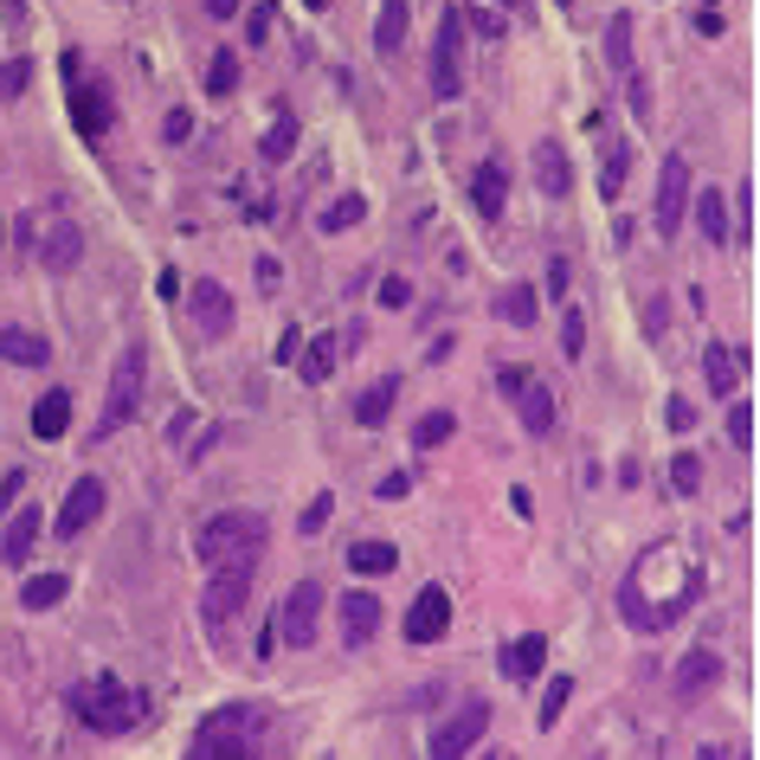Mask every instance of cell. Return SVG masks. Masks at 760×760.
<instances>
[{
    "label": "cell",
    "instance_id": "obj_1",
    "mask_svg": "<svg viewBox=\"0 0 760 760\" xmlns=\"http://www.w3.org/2000/svg\"><path fill=\"white\" fill-rule=\"evenodd\" d=\"M696 600H703V561L689 555L684 541L645 548V555L632 561V573H625V587H619V612H625L632 632H664V625H677Z\"/></svg>",
    "mask_w": 760,
    "mask_h": 760
},
{
    "label": "cell",
    "instance_id": "obj_2",
    "mask_svg": "<svg viewBox=\"0 0 760 760\" xmlns=\"http://www.w3.org/2000/svg\"><path fill=\"white\" fill-rule=\"evenodd\" d=\"M265 728H271V709H265V703H226V709H213V716H207V722L188 735V754H193V760L258 754V748H265Z\"/></svg>",
    "mask_w": 760,
    "mask_h": 760
},
{
    "label": "cell",
    "instance_id": "obj_3",
    "mask_svg": "<svg viewBox=\"0 0 760 760\" xmlns=\"http://www.w3.org/2000/svg\"><path fill=\"white\" fill-rule=\"evenodd\" d=\"M265 516H252V509H226V516H213L207 529L193 535V555H200V568H258L265 561Z\"/></svg>",
    "mask_w": 760,
    "mask_h": 760
},
{
    "label": "cell",
    "instance_id": "obj_4",
    "mask_svg": "<svg viewBox=\"0 0 760 760\" xmlns=\"http://www.w3.org/2000/svg\"><path fill=\"white\" fill-rule=\"evenodd\" d=\"M72 709H77V722L97 728V735H129V728H142V716H149V703L123 684L116 671L84 677V684L72 689Z\"/></svg>",
    "mask_w": 760,
    "mask_h": 760
},
{
    "label": "cell",
    "instance_id": "obj_5",
    "mask_svg": "<svg viewBox=\"0 0 760 760\" xmlns=\"http://www.w3.org/2000/svg\"><path fill=\"white\" fill-rule=\"evenodd\" d=\"M136 400H142V348H123L116 355V374H110V393H104V413H97V439H116L129 419H136Z\"/></svg>",
    "mask_w": 760,
    "mask_h": 760
},
{
    "label": "cell",
    "instance_id": "obj_6",
    "mask_svg": "<svg viewBox=\"0 0 760 760\" xmlns=\"http://www.w3.org/2000/svg\"><path fill=\"white\" fill-rule=\"evenodd\" d=\"M432 91H439V104H452L457 91H464V13L445 7V20H439V45H432Z\"/></svg>",
    "mask_w": 760,
    "mask_h": 760
},
{
    "label": "cell",
    "instance_id": "obj_7",
    "mask_svg": "<svg viewBox=\"0 0 760 760\" xmlns=\"http://www.w3.org/2000/svg\"><path fill=\"white\" fill-rule=\"evenodd\" d=\"M316 619H323V580H297L284 593V606H277V638L291 651L316 645Z\"/></svg>",
    "mask_w": 760,
    "mask_h": 760
},
{
    "label": "cell",
    "instance_id": "obj_8",
    "mask_svg": "<svg viewBox=\"0 0 760 760\" xmlns=\"http://www.w3.org/2000/svg\"><path fill=\"white\" fill-rule=\"evenodd\" d=\"M496 387L516 400V413H522V425H529L535 439H548V425H555V393H548L535 374H522V368H503V374H496Z\"/></svg>",
    "mask_w": 760,
    "mask_h": 760
},
{
    "label": "cell",
    "instance_id": "obj_9",
    "mask_svg": "<svg viewBox=\"0 0 760 760\" xmlns=\"http://www.w3.org/2000/svg\"><path fill=\"white\" fill-rule=\"evenodd\" d=\"M689 213V161L684 155H664V168H657V207H651V220H657V232L671 239V232L684 226Z\"/></svg>",
    "mask_w": 760,
    "mask_h": 760
},
{
    "label": "cell",
    "instance_id": "obj_10",
    "mask_svg": "<svg viewBox=\"0 0 760 760\" xmlns=\"http://www.w3.org/2000/svg\"><path fill=\"white\" fill-rule=\"evenodd\" d=\"M484 728H490V703H464L452 722H439V728H432V741H425V748H432L439 760L471 754V748L484 741Z\"/></svg>",
    "mask_w": 760,
    "mask_h": 760
},
{
    "label": "cell",
    "instance_id": "obj_11",
    "mask_svg": "<svg viewBox=\"0 0 760 760\" xmlns=\"http://www.w3.org/2000/svg\"><path fill=\"white\" fill-rule=\"evenodd\" d=\"M252 573L258 568H220L213 573V587L200 593V619H207V625H226L232 612L252 600Z\"/></svg>",
    "mask_w": 760,
    "mask_h": 760
},
{
    "label": "cell",
    "instance_id": "obj_12",
    "mask_svg": "<svg viewBox=\"0 0 760 760\" xmlns=\"http://www.w3.org/2000/svg\"><path fill=\"white\" fill-rule=\"evenodd\" d=\"M445 625H452V593H445V587H419L413 612H407V638H413V645H439Z\"/></svg>",
    "mask_w": 760,
    "mask_h": 760
},
{
    "label": "cell",
    "instance_id": "obj_13",
    "mask_svg": "<svg viewBox=\"0 0 760 760\" xmlns=\"http://www.w3.org/2000/svg\"><path fill=\"white\" fill-rule=\"evenodd\" d=\"M188 309L200 323V336H226L232 329V297H226V284H213V277H200L188 291Z\"/></svg>",
    "mask_w": 760,
    "mask_h": 760
},
{
    "label": "cell",
    "instance_id": "obj_14",
    "mask_svg": "<svg viewBox=\"0 0 760 760\" xmlns=\"http://www.w3.org/2000/svg\"><path fill=\"white\" fill-rule=\"evenodd\" d=\"M97 516H104V477H77L65 509H59V535H84Z\"/></svg>",
    "mask_w": 760,
    "mask_h": 760
},
{
    "label": "cell",
    "instance_id": "obj_15",
    "mask_svg": "<svg viewBox=\"0 0 760 760\" xmlns=\"http://www.w3.org/2000/svg\"><path fill=\"white\" fill-rule=\"evenodd\" d=\"M541 664H548V638H541V632H529V638H509V645H503V657H496V671H503L509 684H529V677H541Z\"/></svg>",
    "mask_w": 760,
    "mask_h": 760
},
{
    "label": "cell",
    "instance_id": "obj_16",
    "mask_svg": "<svg viewBox=\"0 0 760 760\" xmlns=\"http://www.w3.org/2000/svg\"><path fill=\"white\" fill-rule=\"evenodd\" d=\"M716 684H722V657H716L709 645H696L684 664H677V696H684V703H696V696H709Z\"/></svg>",
    "mask_w": 760,
    "mask_h": 760
},
{
    "label": "cell",
    "instance_id": "obj_17",
    "mask_svg": "<svg viewBox=\"0 0 760 760\" xmlns=\"http://www.w3.org/2000/svg\"><path fill=\"white\" fill-rule=\"evenodd\" d=\"M72 116H77V129H84V136L97 142V136H104V129L116 123L110 91H104V84H77V91H72Z\"/></svg>",
    "mask_w": 760,
    "mask_h": 760
},
{
    "label": "cell",
    "instance_id": "obj_18",
    "mask_svg": "<svg viewBox=\"0 0 760 760\" xmlns=\"http://www.w3.org/2000/svg\"><path fill=\"white\" fill-rule=\"evenodd\" d=\"M380 632V600L374 593H342V638L348 645H368Z\"/></svg>",
    "mask_w": 760,
    "mask_h": 760
},
{
    "label": "cell",
    "instance_id": "obj_19",
    "mask_svg": "<svg viewBox=\"0 0 760 760\" xmlns=\"http://www.w3.org/2000/svg\"><path fill=\"white\" fill-rule=\"evenodd\" d=\"M503 200H509V175H503L496 161H484V168L471 175V207H477L484 220H503Z\"/></svg>",
    "mask_w": 760,
    "mask_h": 760
},
{
    "label": "cell",
    "instance_id": "obj_20",
    "mask_svg": "<svg viewBox=\"0 0 760 760\" xmlns=\"http://www.w3.org/2000/svg\"><path fill=\"white\" fill-rule=\"evenodd\" d=\"M703 374H709V393L735 400V387H741V355H735L728 342H709L703 348Z\"/></svg>",
    "mask_w": 760,
    "mask_h": 760
},
{
    "label": "cell",
    "instance_id": "obj_21",
    "mask_svg": "<svg viewBox=\"0 0 760 760\" xmlns=\"http://www.w3.org/2000/svg\"><path fill=\"white\" fill-rule=\"evenodd\" d=\"M0 361H13V368H45V361H52V342L33 336V329H0Z\"/></svg>",
    "mask_w": 760,
    "mask_h": 760
},
{
    "label": "cell",
    "instance_id": "obj_22",
    "mask_svg": "<svg viewBox=\"0 0 760 760\" xmlns=\"http://www.w3.org/2000/svg\"><path fill=\"white\" fill-rule=\"evenodd\" d=\"M39 258H45V271H72L77 258H84V232H77L72 220H59V226L45 232V245H39Z\"/></svg>",
    "mask_w": 760,
    "mask_h": 760
},
{
    "label": "cell",
    "instance_id": "obj_23",
    "mask_svg": "<svg viewBox=\"0 0 760 760\" xmlns=\"http://www.w3.org/2000/svg\"><path fill=\"white\" fill-rule=\"evenodd\" d=\"M393 400H400V380L387 374V380H374L361 400H355V425H368V432H380L387 419H393Z\"/></svg>",
    "mask_w": 760,
    "mask_h": 760
},
{
    "label": "cell",
    "instance_id": "obj_24",
    "mask_svg": "<svg viewBox=\"0 0 760 760\" xmlns=\"http://www.w3.org/2000/svg\"><path fill=\"white\" fill-rule=\"evenodd\" d=\"M535 188H541V193H555V200H561V193L573 188L568 155L555 149V142H535Z\"/></svg>",
    "mask_w": 760,
    "mask_h": 760
},
{
    "label": "cell",
    "instance_id": "obj_25",
    "mask_svg": "<svg viewBox=\"0 0 760 760\" xmlns=\"http://www.w3.org/2000/svg\"><path fill=\"white\" fill-rule=\"evenodd\" d=\"M33 541H39V503H27V509H13V522L0 535V555H7V561H27Z\"/></svg>",
    "mask_w": 760,
    "mask_h": 760
},
{
    "label": "cell",
    "instance_id": "obj_26",
    "mask_svg": "<svg viewBox=\"0 0 760 760\" xmlns=\"http://www.w3.org/2000/svg\"><path fill=\"white\" fill-rule=\"evenodd\" d=\"M65 425H72V393H59V387H52V393L33 407V432H39V439H65Z\"/></svg>",
    "mask_w": 760,
    "mask_h": 760
},
{
    "label": "cell",
    "instance_id": "obj_27",
    "mask_svg": "<svg viewBox=\"0 0 760 760\" xmlns=\"http://www.w3.org/2000/svg\"><path fill=\"white\" fill-rule=\"evenodd\" d=\"M400 39H407V0H380L374 52H380V59H393V52H400Z\"/></svg>",
    "mask_w": 760,
    "mask_h": 760
},
{
    "label": "cell",
    "instance_id": "obj_28",
    "mask_svg": "<svg viewBox=\"0 0 760 760\" xmlns=\"http://www.w3.org/2000/svg\"><path fill=\"white\" fill-rule=\"evenodd\" d=\"M496 316H503L509 329H535V316H541V309H535V284H509V291L496 297Z\"/></svg>",
    "mask_w": 760,
    "mask_h": 760
},
{
    "label": "cell",
    "instance_id": "obj_29",
    "mask_svg": "<svg viewBox=\"0 0 760 760\" xmlns=\"http://www.w3.org/2000/svg\"><path fill=\"white\" fill-rule=\"evenodd\" d=\"M336 355H342V336H336V329H329V336H316V342L297 355L304 380H329V374H336Z\"/></svg>",
    "mask_w": 760,
    "mask_h": 760
},
{
    "label": "cell",
    "instance_id": "obj_30",
    "mask_svg": "<svg viewBox=\"0 0 760 760\" xmlns=\"http://www.w3.org/2000/svg\"><path fill=\"white\" fill-rule=\"evenodd\" d=\"M65 593H72V580H65V573H33V580L20 587V606H27V612H45V606H59Z\"/></svg>",
    "mask_w": 760,
    "mask_h": 760
},
{
    "label": "cell",
    "instance_id": "obj_31",
    "mask_svg": "<svg viewBox=\"0 0 760 760\" xmlns=\"http://www.w3.org/2000/svg\"><path fill=\"white\" fill-rule=\"evenodd\" d=\"M348 568L374 580V573H393V568H400V555H393V541H355V548H348Z\"/></svg>",
    "mask_w": 760,
    "mask_h": 760
},
{
    "label": "cell",
    "instance_id": "obj_32",
    "mask_svg": "<svg viewBox=\"0 0 760 760\" xmlns=\"http://www.w3.org/2000/svg\"><path fill=\"white\" fill-rule=\"evenodd\" d=\"M696 207V220H703V239L709 245H728V200L716 188H703V200H689Z\"/></svg>",
    "mask_w": 760,
    "mask_h": 760
},
{
    "label": "cell",
    "instance_id": "obj_33",
    "mask_svg": "<svg viewBox=\"0 0 760 760\" xmlns=\"http://www.w3.org/2000/svg\"><path fill=\"white\" fill-rule=\"evenodd\" d=\"M625 175H632V142H606V168H600V193L619 200L625 193Z\"/></svg>",
    "mask_w": 760,
    "mask_h": 760
},
{
    "label": "cell",
    "instance_id": "obj_34",
    "mask_svg": "<svg viewBox=\"0 0 760 760\" xmlns=\"http://www.w3.org/2000/svg\"><path fill=\"white\" fill-rule=\"evenodd\" d=\"M291 149H297V116H277L265 129V142H258V155L265 161H291Z\"/></svg>",
    "mask_w": 760,
    "mask_h": 760
},
{
    "label": "cell",
    "instance_id": "obj_35",
    "mask_svg": "<svg viewBox=\"0 0 760 760\" xmlns=\"http://www.w3.org/2000/svg\"><path fill=\"white\" fill-rule=\"evenodd\" d=\"M606 59L619 65V72H632V13H612V27H606Z\"/></svg>",
    "mask_w": 760,
    "mask_h": 760
},
{
    "label": "cell",
    "instance_id": "obj_36",
    "mask_svg": "<svg viewBox=\"0 0 760 760\" xmlns=\"http://www.w3.org/2000/svg\"><path fill=\"white\" fill-rule=\"evenodd\" d=\"M452 432H457V419L445 413V407H439V413H425V419L413 425V445H419V452H432V445H445Z\"/></svg>",
    "mask_w": 760,
    "mask_h": 760
},
{
    "label": "cell",
    "instance_id": "obj_37",
    "mask_svg": "<svg viewBox=\"0 0 760 760\" xmlns=\"http://www.w3.org/2000/svg\"><path fill=\"white\" fill-rule=\"evenodd\" d=\"M361 213H368V200H361V193H342V200H336L316 226H323V232H348V226H361Z\"/></svg>",
    "mask_w": 760,
    "mask_h": 760
},
{
    "label": "cell",
    "instance_id": "obj_38",
    "mask_svg": "<svg viewBox=\"0 0 760 760\" xmlns=\"http://www.w3.org/2000/svg\"><path fill=\"white\" fill-rule=\"evenodd\" d=\"M232 84H239V52H213V59H207V91H213V97H232Z\"/></svg>",
    "mask_w": 760,
    "mask_h": 760
},
{
    "label": "cell",
    "instance_id": "obj_39",
    "mask_svg": "<svg viewBox=\"0 0 760 760\" xmlns=\"http://www.w3.org/2000/svg\"><path fill=\"white\" fill-rule=\"evenodd\" d=\"M671 484H677V496H696V490H703V457L677 452V457H671Z\"/></svg>",
    "mask_w": 760,
    "mask_h": 760
},
{
    "label": "cell",
    "instance_id": "obj_40",
    "mask_svg": "<svg viewBox=\"0 0 760 760\" xmlns=\"http://www.w3.org/2000/svg\"><path fill=\"white\" fill-rule=\"evenodd\" d=\"M580 348H587V309L568 304V316H561V355H568V361H580Z\"/></svg>",
    "mask_w": 760,
    "mask_h": 760
},
{
    "label": "cell",
    "instance_id": "obj_41",
    "mask_svg": "<svg viewBox=\"0 0 760 760\" xmlns=\"http://www.w3.org/2000/svg\"><path fill=\"white\" fill-rule=\"evenodd\" d=\"M568 696H573V684H568V677H555V684H548V696H541V709H535V722L555 728V722H561V709H568Z\"/></svg>",
    "mask_w": 760,
    "mask_h": 760
},
{
    "label": "cell",
    "instance_id": "obj_42",
    "mask_svg": "<svg viewBox=\"0 0 760 760\" xmlns=\"http://www.w3.org/2000/svg\"><path fill=\"white\" fill-rule=\"evenodd\" d=\"M728 439H735L741 452H754V407H748V400L728 407Z\"/></svg>",
    "mask_w": 760,
    "mask_h": 760
},
{
    "label": "cell",
    "instance_id": "obj_43",
    "mask_svg": "<svg viewBox=\"0 0 760 760\" xmlns=\"http://www.w3.org/2000/svg\"><path fill=\"white\" fill-rule=\"evenodd\" d=\"M329 516H336V496L323 490V496L304 509V516H297V529H304V535H323V529H329Z\"/></svg>",
    "mask_w": 760,
    "mask_h": 760
},
{
    "label": "cell",
    "instance_id": "obj_44",
    "mask_svg": "<svg viewBox=\"0 0 760 760\" xmlns=\"http://www.w3.org/2000/svg\"><path fill=\"white\" fill-rule=\"evenodd\" d=\"M271 27H277V7H271V0H258V7L245 13V39H252V45H265Z\"/></svg>",
    "mask_w": 760,
    "mask_h": 760
},
{
    "label": "cell",
    "instance_id": "obj_45",
    "mask_svg": "<svg viewBox=\"0 0 760 760\" xmlns=\"http://www.w3.org/2000/svg\"><path fill=\"white\" fill-rule=\"evenodd\" d=\"M754 207H760V188H754V175H748V181L735 188V213H741V232H748V239H754Z\"/></svg>",
    "mask_w": 760,
    "mask_h": 760
},
{
    "label": "cell",
    "instance_id": "obj_46",
    "mask_svg": "<svg viewBox=\"0 0 760 760\" xmlns=\"http://www.w3.org/2000/svg\"><path fill=\"white\" fill-rule=\"evenodd\" d=\"M27 77H33V65H27V59L0 65V97H20V91H27Z\"/></svg>",
    "mask_w": 760,
    "mask_h": 760
},
{
    "label": "cell",
    "instance_id": "obj_47",
    "mask_svg": "<svg viewBox=\"0 0 760 760\" xmlns=\"http://www.w3.org/2000/svg\"><path fill=\"white\" fill-rule=\"evenodd\" d=\"M188 136H193V116H188V110H168V116H161V142H188Z\"/></svg>",
    "mask_w": 760,
    "mask_h": 760
},
{
    "label": "cell",
    "instance_id": "obj_48",
    "mask_svg": "<svg viewBox=\"0 0 760 760\" xmlns=\"http://www.w3.org/2000/svg\"><path fill=\"white\" fill-rule=\"evenodd\" d=\"M380 304H387V309L413 304V284H407V277H380Z\"/></svg>",
    "mask_w": 760,
    "mask_h": 760
},
{
    "label": "cell",
    "instance_id": "obj_49",
    "mask_svg": "<svg viewBox=\"0 0 760 760\" xmlns=\"http://www.w3.org/2000/svg\"><path fill=\"white\" fill-rule=\"evenodd\" d=\"M20 490H27V471H20V464H13V471H7V477H0V516H7V509H13V503H20Z\"/></svg>",
    "mask_w": 760,
    "mask_h": 760
},
{
    "label": "cell",
    "instance_id": "obj_50",
    "mask_svg": "<svg viewBox=\"0 0 760 760\" xmlns=\"http://www.w3.org/2000/svg\"><path fill=\"white\" fill-rule=\"evenodd\" d=\"M664 419H671V432H689V425H696V407H689L684 393H671V407H664Z\"/></svg>",
    "mask_w": 760,
    "mask_h": 760
},
{
    "label": "cell",
    "instance_id": "obj_51",
    "mask_svg": "<svg viewBox=\"0 0 760 760\" xmlns=\"http://www.w3.org/2000/svg\"><path fill=\"white\" fill-rule=\"evenodd\" d=\"M407 490H413V477H407V471H393V477H380V484H374L380 503H393V496H407Z\"/></svg>",
    "mask_w": 760,
    "mask_h": 760
},
{
    "label": "cell",
    "instance_id": "obj_52",
    "mask_svg": "<svg viewBox=\"0 0 760 760\" xmlns=\"http://www.w3.org/2000/svg\"><path fill=\"white\" fill-rule=\"evenodd\" d=\"M297 355H304V336H297V329H284V336H277V361H284V368H291V361H297Z\"/></svg>",
    "mask_w": 760,
    "mask_h": 760
},
{
    "label": "cell",
    "instance_id": "obj_53",
    "mask_svg": "<svg viewBox=\"0 0 760 760\" xmlns=\"http://www.w3.org/2000/svg\"><path fill=\"white\" fill-rule=\"evenodd\" d=\"M625 77H632V110H638V116H651V84H645L638 72H625Z\"/></svg>",
    "mask_w": 760,
    "mask_h": 760
},
{
    "label": "cell",
    "instance_id": "obj_54",
    "mask_svg": "<svg viewBox=\"0 0 760 760\" xmlns=\"http://www.w3.org/2000/svg\"><path fill=\"white\" fill-rule=\"evenodd\" d=\"M645 336H664V297H651L645 304Z\"/></svg>",
    "mask_w": 760,
    "mask_h": 760
},
{
    "label": "cell",
    "instance_id": "obj_55",
    "mask_svg": "<svg viewBox=\"0 0 760 760\" xmlns=\"http://www.w3.org/2000/svg\"><path fill=\"white\" fill-rule=\"evenodd\" d=\"M207 13H213V20H232V13H239V0H207Z\"/></svg>",
    "mask_w": 760,
    "mask_h": 760
},
{
    "label": "cell",
    "instance_id": "obj_56",
    "mask_svg": "<svg viewBox=\"0 0 760 760\" xmlns=\"http://www.w3.org/2000/svg\"><path fill=\"white\" fill-rule=\"evenodd\" d=\"M309 7H329V0H309Z\"/></svg>",
    "mask_w": 760,
    "mask_h": 760
},
{
    "label": "cell",
    "instance_id": "obj_57",
    "mask_svg": "<svg viewBox=\"0 0 760 760\" xmlns=\"http://www.w3.org/2000/svg\"><path fill=\"white\" fill-rule=\"evenodd\" d=\"M0 239H7V220H0Z\"/></svg>",
    "mask_w": 760,
    "mask_h": 760
}]
</instances>
